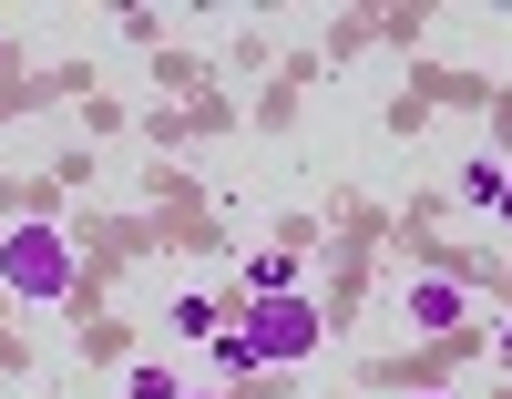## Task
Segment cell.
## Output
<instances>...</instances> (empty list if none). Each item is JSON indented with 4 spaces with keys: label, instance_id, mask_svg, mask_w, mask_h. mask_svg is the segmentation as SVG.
<instances>
[{
    "label": "cell",
    "instance_id": "obj_1",
    "mask_svg": "<svg viewBox=\"0 0 512 399\" xmlns=\"http://www.w3.org/2000/svg\"><path fill=\"white\" fill-rule=\"evenodd\" d=\"M236 338L256 348V369H297V359H318V348H328V307H318V297H246Z\"/></svg>",
    "mask_w": 512,
    "mask_h": 399
},
{
    "label": "cell",
    "instance_id": "obj_2",
    "mask_svg": "<svg viewBox=\"0 0 512 399\" xmlns=\"http://www.w3.org/2000/svg\"><path fill=\"white\" fill-rule=\"evenodd\" d=\"M0 287L21 307H62L72 297V236L62 226H11L0 236Z\"/></svg>",
    "mask_w": 512,
    "mask_h": 399
},
{
    "label": "cell",
    "instance_id": "obj_3",
    "mask_svg": "<svg viewBox=\"0 0 512 399\" xmlns=\"http://www.w3.org/2000/svg\"><path fill=\"white\" fill-rule=\"evenodd\" d=\"M400 318H410V338H451L461 318H472V287H461V277H410Z\"/></svg>",
    "mask_w": 512,
    "mask_h": 399
},
{
    "label": "cell",
    "instance_id": "obj_4",
    "mask_svg": "<svg viewBox=\"0 0 512 399\" xmlns=\"http://www.w3.org/2000/svg\"><path fill=\"white\" fill-rule=\"evenodd\" d=\"M246 297H297V246H256L246 256Z\"/></svg>",
    "mask_w": 512,
    "mask_h": 399
},
{
    "label": "cell",
    "instance_id": "obj_5",
    "mask_svg": "<svg viewBox=\"0 0 512 399\" xmlns=\"http://www.w3.org/2000/svg\"><path fill=\"white\" fill-rule=\"evenodd\" d=\"M175 338H205V348H216V338H226V307L205 297V287H185V297H175Z\"/></svg>",
    "mask_w": 512,
    "mask_h": 399
},
{
    "label": "cell",
    "instance_id": "obj_6",
    "mask_svg": "<svg viewBox=\"0 0 512 399\" xmlns=\"http://www.w3.org/2000/svg\"><path fill=\"white\" fill-rule=\"evenodd\" d=\"M451 195H461V205H502V164H492V154H472V164L451 174Z\"/></svg>",
    "mask_w": 512,
    "mask_h": 399
},
{
    "label": "cell",
    "instance_id": "obj_7",
    "mask_svg": "<svg viewBox=\"0 0 512 399\" xmlns=\"http://www.w3.org/2000/svg\"><path fill=\"white\" fill-rule=\"evenodd\" d=\"M216 369H226V379H236V389H256V348H246V338H236V318H226V338H216Z\"/></svg>",
    "mask_w": 512,
    "mask_h": 399
},
{
    "label": "cell",
    "instance_id": "obj_8",
    "mask_svg": "<svg viewBox=\"0 0 512 399\" xmlns=\"http://www.w3.org/2000/svg\"><path fill=\"white\" fill-rule=\"evenodd\" d=\"M123 399H185L175 369H123Z\"/></svg>",
    "mask_w": 512,
    "mask_h": 399
},
{
    "label": "cell",
    "instance_id": "obj_9",
    "mask_svg": "<svg viewBox=\"0 0 512 399\" xmlns=\"http://www.w3.org/2000/svg\"><path fill=\"white\" fill-rule=\"evenodd\" d=\"M492 359H502V379H512V318H502V338H492Z\"/></svg>",
    "mask_w": 512,
    "mask_h": 399
},
{
    "label": "cell",
    "instance_id": "obj_10",
    "mask_svg": "<svg viewBox=\"0 0 512 399\" xmlns=\"http://www.w3.org/2000/svg\"><path fill=\"white\" fill-rule=\"evenodd\" d=\"M502 215H512V174H502Z\"/></svg>",
    "mask_w": 512,
    "mask_h": 399
},
{
    "label": "cell",
    "instance_id": "obj_11",
    "mask_svg": "<svg viewBox=\"0 0 512 399\" xmlns=\"http://www.w3.org/2000/svg\"><path fill=\"white\" fill-rule=\"evenodd\" d=\"M185 399H216V389H185Z\"/></svg>",
    "mask_w": 512,
    "mask_h": 399
},
{
    "label": "cell",
    "instance_id": "obj_12",
    "mask_svg": "<svg viewBox=\"0 0 512 399\" xmlns=\"http://www.w3.org/2000/svg\"><path fill=\"white\" fill-rule=\"evenodd\" d=\"M420 399H451V389H420Z\"/></svg>",
    "mask_w": 512,
    "mask_h": 399
}]
</instances>
